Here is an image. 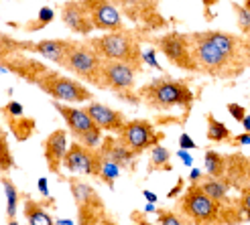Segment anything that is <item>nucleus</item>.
Listing matches in <instances>:
<instances>
[{"mask_svg": "<svg viewBox=\"0 0 250 225\" xmlns=\"http://www.w3.org/2000/svg\"><path fill=\"white\" fill-rule=\"evenodd\" d=\"M187 39L197 73L211 79H238L250 65V37L208 29L187 33Z\"/></svg>", "mask_w": 250, "mask_h": 225, "instance_id": "f257e3e1", "label": "nucleus"}, {"mask_svg": "<svg viewBox=\"0 0 250 225\" xmlns=\"http://www.w3.org/2000/svg\"><path fill=\"white\" fill-rule=\"evenodd\" d=\"M177 213L189 219L191 225H242L246 217L236 207V199L228 203H218L209 199L197 183H189V187L181 193L177 201Z\"/></svg>", "mask_w": 250, "mask_h": 225, "instance_id": "f03ea898", "label": "nucleus"}, {"mask_svg": "<svg viewBox=\"0 0 250 225\" xmlns=\"http://www.w3.org/2000/svg\"><path fill=\"white\" fill-rule=\"evenodd\" d=\"M141 102L153 112H171L175 108H181L185 112V118L189 116L193 108L195 95L189 87L187 79H175L171 75L151 79L148 83L141 85L136 90Z\"/></svg>", "mask_w": 250, "mask_h": 225, "instance_id": "7ed1b4c3", "label": "nucleus"}, {"mask_svg": "<svg viewBox=\"0 0 250 225\" xmlns=\"http://www.w3.org/2000/svg\"><path fill=\"white\" fill-rule=\"evenodd\" d=\"M85 41L104 61H120V63H128L143 71L145 63H143L141 33L124 29L100 37H85Z\"/></svg>", "mask_w": 250, "mask_h": 225, "instance_id": "20e7f679", "label": "nucleus"}, {"mask_svg": "<svg viewBox=\"0 0 250 225\" xmlns=\"http://www.w3.org/2000/svg\"><path fill=\"white\" fill-rule=\"evenodd\" d=\"M35 85L39 87L43 94H47L53 102H63V104H83L92 102V92L85 87V83L78 81L76 77H67L61 75L59 71L45 69L39 77H37Z\"/></svg>", "mask_w": 250, "mask_h": 225, "instance_id": "39448f33", "label": "nucleus"}, {"mask_svg": "<svg viewBox=\"0 0 250 225\" xmlns=\"http://www.w3.org/2000/svg\"><path fill=\"white\" fill-rule=\"evenodd\" d=\"M122 19L130 20L139 33H157L167 29V19L161 15V0H110Z\"/></svg>", "mask_w": 250, "mask_h": 225, "instance_id": "423d86ee", "label": "nucleus"}, {"mask_svg": "<svg viewBox=\"0 0 250 225\" xmlns=\"http://www.w3.org/2000/svg\"><path fill=\"white\" fill-rule=\"evenodd\" d=\"M141 41L151 43L157 51L163 55L171 65H175L181 71L187 73H197V67L191 59V49H189V39H187L185 33L179 31H167L163 35H157V37H148L141 33Z\"/></svg>", "mask_w": 250, "mask_h": 225, "instance_id": "0eeeda50", "label": "nucleus"}, {"mask_svg": "<svg viewBox=\"0 0 250 225\" xmlns=\"http://www.w3.org/2000/svg\"><path fill=\"white\" fill-rule=\"evenodd\" d=\"M102 65H104V59L87 45V41H73L61 67L65 71H69L78 81H85L90 85L100 87Z\"/></svg>", "mask_w": 250, "mask_h": 225, "instance_id": "6e6552de", "label": "nucleus"}, {"mask_svg": "<svg viewBox=\"0 0 250 225\" xmlns=\"http://www.w3.org/2000/svg\"><path fill=\"white\" fill-rule=\"evenodd\" d=\"M141 71L120 61H104L102 65V79H100V90L114 92L120 99L128 104H141L139 95L134 92L136 75Z\"/></svg>", "mask_w": 250, "mask_h": 225, "instance_id": "1a4fd4ad", "label": "nucleus"}, {"mask_svg": "<svg viewBox=\"0 0 250 225\" xmlns=\"http://www.w3.org/2000/svg\"><path fill=\"white\" fill-rule=\"evenodd\" d=\"M51 104L61 114V118L65 120L73 140L87 146V148H98L100 140H102V130H100L92 122V118L85 114V110L76 108L71 104H63V102H53V99H51Z\"/></svg>", "mask_w": 250, "mask_h": 225, "instance_id": "9d476101", "label": "nucleus"}, {"mask_svg": "<svg viewBox=\"0 0 250 225\" xmlns=\"http://www.w3.org/2000/svg\"><path fill=\"white\" fill-rule=\"evenodd\" d=\"M116 138L126 148H130L136 156H139L151 146L163 142L165 132L157 130L151 120L136 118V120H126L124 122V126L118 130Z\"/></svg>", "mask_w": 250, "mask_h": 225, "instance_id": "9b49d317", "label": "nucleus"}, {"mask_svg": "<svg viewBox=\"0 0 250 225\" xmlns=\"http://www.w3.org/2000/svg\"><path fill=\"white\" fill-rule=\"evenodd\" d=\"M61 169H65L69 174H85V177H98V169H100V152L98 148H87L80 142L73 140L67 150Z\"/></svg>", "mask_w": 250, "mask_h": 225, "instance_id": "f8f14e48", "label": "nucleus"}, {"mask_svg": "<svg viewBox=\"0 0 250 225\" xmlns=\"http://www.w3.org/2000/svg\"><path fill=\"white\" fill-rule=\"evenodd\" d=\"M83 6L90 12V19L96 31H124V19L118 12V8L110 2V0H82Z\"/></svg>", "mask_w": 250, "mask_h": 225, "instance_id": "ddd939ff", "label": "nucleus"}, {"mask_svg": "<svg viewBox=\"0 0 250 225\" xmlns=\"http://www.w3.org/2000/svg\"><path fill=\"white\" fill-rule=\"evenodd\" d=\"M73 41L69 39H43V41H22V53H35L55 65H63Z\"/></svg>", "mask_w": 250, "mask_h": 225, "instance_id": "4468645a", "label": "nucleus"}, {"mask_svg": "<svg viewBox=\"0 0 250 225\" xmlns=\"http://www.w3.org/2000/svg\"><path fill=\"white\" fill-rule=\"evenodd\" d=\"M59 17L71 33H78L82 37H90L96 31L92 24V19H90V12H87L82 0H67V2H63L61 4Z\"/></svg>", "mask_w": 250, "mask_h": 225, "instance_id": "2eb2a0df", "label": "nucleus"}, {"mask_svg": "<svg viewBox=\"0 0 250 225\" xmlns=\"http://www.w3.org/2000/svg\"><path fill=\"white\" fill-rule=\"evenodd\" d=\"M224 181L232 191H242L250 187V160L242 152L226 154V169H224Z\"/></svg>", "mask_w": 250, "mask_h": 225, "instance_id": "dca6fc26", "label": "nucleus"}, {"mask_svg": "<svg viewBox=\"0 0 250 225\" xmlns=\"http://www.w3.org/2000/svg\"><path fill=\"white\" fill-rule=\"evenodd\" d=\"M83 110L100 130L110 132V134H118V130L124 126V122H126V116H124L120 110H114V108L100 104V102H90Z\"/></svg>", "mask_w": 250, "mask_h": 225, "instance_id": "f3484780", "label": "nucleus"}, {"mask_svg": "<svg viewBox=\"0 0 250 225\" xmlns=\"http://www.w3.org/2000/svg\"><path fill=\"white\" fill-rule=\"evenodd\" d=\"M98 152L106 156L108 160H112L114 165L122 170V169H126V170H136V154L132 152L130 148L124 146L114 134H110V136H104L102 140H100L98 144Z\"/></svg>", "mask_w": 250, "mask_h": 225, "instance_id": "a211bd4d", "label": "nucleus"}, {"mask_svg": "<svg viewBox=\"0 0 250 225\" xmlns=\"http://www.w3.org/2000/svg\"><path fill=\"white\" fill-rule=\"evenodd\" d=\"M65 150H67V130H63V128L53 130L45 138L43 154H45V162H47L49 172H53V174L61 172V162H63Z\"/></svg>", "mask_w": 250, "mask_h": 225, "instance_id": "6ab92c4d", "label": "nucleus"}, {"mask_svg": "<svg viewBox=\"0 0 250 225\" xmlns=\"http://www.w3.org/2000/svg\"><path fill=\"white\" fill-rule=\"evenodd\" d=\"M0 65H2L6 71L19 75V77H22L24 81H29V83H35V81H37V77H39V75H41L45 69H49L47 65H43V63H41V61L31 59V57L22 55V53H15V55H10V57H8V59H4Z\"/></svg>", "mask_w": 250, "mask_h": 225, "instance_id": "aec40b11", "label": "nucleus"}, {"mask_svg": "<svg viewBox=\"0 0 250 225\" xmlns=\"http://www.w3.org/2000/svg\"><path fill=\"white\" fill-rule=\"evenodd\" d=\"M49 207H55V201L51 197L37 201L29 195H22V215L27 219V225H55L53 217L47 211Z\"/></svg>", "mask_w": 250, "mask_h": 225, "instance_id": "412c9836", "label": "nucleus"}, {"mask_svg": "<svg viewBox=\"0 0 250 225\" xmlns=\"http://www.w3.org/2000/svg\"><path fill=\"white\" fill-rule=\"evenodd\" d=\"M69 183V191L73 195V201H76V207H92V209H106L104 199L98 195V191L90 183H85L78 177L67 179Z\"/></svg>", "mask_w": 250, "mask_h": 225, "instance_id": "4be33fe9", "label": "nucleus"}, {"mask_svg": "<svg viewBox=\"0 0 250 225\" xmlns=\"http://www.w3.org/2000/svg\"><path fill=\"white\" fill-rule=\"evenodd\" d=\"M197 185H199V189H202L209 199H214V201H218V203L232 201V197H230L232 189H230L228 183L224 181L222 177L216 179V177H208V174H204V177L197 181Z\"/></svg>", "mask_w": 250, "mask_h": 225, "instance_id": "5701e85b", "label": "nucleus"}, {"mask_svg": "<svg viewBox=\"0 0 250 225\" xmlns=\"http://www.w3.org/2000/svg\"><path fill=\"white\" fill-rule=\"evenodd\" d=\"M6 120V128L10 130V134L15 136L19 142H27L33 138V134L37 132V122L35 118L29 116H4Z\"/></svg>", "mask_w": 250, "mask_h": 225, "instance_id": "b1692460", "label": "nucleus"}, {"mask_svg": "<svg viewBox=\"0 0 250 225\" xmlns=\"http://www.w3.org/2000/svg\"><path fill=\"white\" fill-rule=\"evenodd\" d=\"M146 170H148V174H151V172H169V170H173L171 152H169V150L163 144L151 146V154H148Z\"/></svg>", "mask_w": 250, "mask_h": 225, "instance_id": "393cba45", "label": "nucleus"}, {"mask_svg": "<svg viewBox=\"0 0 250 225\" xmlns=\"http://www.w3.org/2000/svg\"><path fill=\"white\" fill-rule=\"evenodd\" d=\"M206 122H208V140L209 142H216V144H222V142H230L232 138V132L228 130V126L224 122H220L214 114H208L206 116Z\"/></svg>", "mask_w": 250, "mask_h": 225, "instance_id": "a878e982", "label": "nucleus"}, {"mask_svg": "<svg viewBox=\"0 0 250 225\" xmlns=\"http://www.w3.org/2000/svg\"><path fill=\"white\" fill-rule=\"evenodd\" d=\"M204 162H206V174L208 177H224V169H226V154L218 152V150L208 148L204 154Z\"/></svg>", "mask_w": 250, "mask_h": 225, "instance_id": "bb28decb", "label": "nucleus"}, {"mask_svg": "<svg viewBox=\"0 0 250 225\" xmlns=\"http://www.w3.org/2000/svg\"><path fill=\"white\" fill-rule=\"evenodd\" d=\"M0 183H2L4 195H6V215H8V219H15L17 217V209H19V201H21V193L17 189V185L6 177V172H2Z\"/></svg>", "mask_w": 250, "mask_h": 225, "instance_id": "cd10ccee", "label": "nucleus"}, {"mask_svg": "<svg viewBox=\"0 0 250 225\" xmlns=\"http://www.w3.org/2000/svg\"><path fill=\"white\" fill-rule=\"evenodd\" d=\"M118 174H120V169L114 165V162L100 154V169H98V177L96 179L100 183H104L108 189H114V183L118 179Z\"/></svg>", "mask_w": 250, "mask_h": 225, "instance_id": "c85d7f7f", "label": "nucleus"}, {"mask_svg": "<svg viewBox=\"0 0 250 225\" xmlns=\"http://www.w3.org/2000/svg\"><path fill=\"white\" fill-rule=\"evenodd\" d=\"M53 19H55V10H53V8H49V6H43V8L39 10V17L33 19V20H29V22H24V24H22V29L27 31V33L41 31V29L47 27V24H51Z\"/></svg>", "mask_w": 250, "mask_h": 225, "instance_id": "c756f323", "label": "nucleus"}, {"mask_svg": "<svg viewBox=\"0 0 250 225\" xmlns=\"http://www.w3.org/2000/svg\"><path fill=\"white\" fill-rule=\"evenodd\" d=\"M15 53H22V41L15 39V37H10L6 33H0V63Z\"/></svg>", "mask_w": 250, "mask_h": 225, "instance_id": "7c9ffc66", "label": "nucleus"}, {"mask_svg": "<svg viewBox=\"0 0 250 225\" xmlns=\"http://www.w3.org/2000/svg\"><path fill=\"white\" fill-rule=\"evenodd\" d=\"M10 169H15V156L10 152L4 128H0V172H8Z\"/></svg>", "mask_w": 250, "mask_h": 225, "instance_id": "2f4dec72", "label": "nucleus"}, {"mask_svg": "<svg viewBox=\"0 0 250 225\" xmlns=\"http://www.w3.org/2000/svg\"><path fill=\"white\" fill-rule=\"evenodd\" d=\"M157 213V225H191L189 219H185L181 213L173 209H155Z\"/></svg>", "mask_w": 250, "mask_h": 225, "instance_id": "473e14b6", "label": "nucleus"}, {"mask_svg": "<svg viewBox=\"0 0 250 225\" xmlns=\"http://www.w3.org/2000/svg\"><path fill=\"white\" fill-rule=\"evenodd\" d=\"M232 8L236 12V20H238V29L244 37H250V8L238 4V2H232Z\"/></svg>", "mask_w": 250, "mask_h": 225, "instance_id": "72a5a7b5", "label": "nucleus"}, {"mask_svg": "<svg viewBox=\"0 0 250 225\" xmlns=\"http://www.w3.org/2000/svg\"><path fill=\"white\" fill-rule=\"evenodd\" d=\"M238 199H236V207H238V211L246 217V221L250 219V187H246V189L238 191Z\"/></svg>", "mask_w": 250, "mask_h": 225, "instance_id": "f704fd0d", "label": "nucleus"}, {"mask_svg": "<svg viewBox=\"0 0 250 225\" xmlns=\"http://www.w3.org/2000/svg\"><path fill=\"white\" fill-rule=\"evenodd\" d=\"M2 114H4V116H22V114H24V108H22V104H19V102H8V104L2 108Z\"/></svg>", "mask_w": 250, "mask_h": 225, "instance_id": "c9c22d12", "label": "nucleus"}, {"mask_svg": "<svg viewBox=\"0 0 250 225\" xmlns=\"http://www.w3.org/2000/svg\"><path fill=\"white\" fill-rule=\"evenodd\" d=\"M220 2V0H202V6H204V19L208 20V22H211L214 20V6Z\"/></svg>", "mask_w": 250, "mask_h": 225, "instance_id": "e433bc0d", "label": "nucleus"}, {"mask_svg": "<svg viewBox=\"0 0 250 225\" xmlns=\"http://www.w3.org/2000/svg\"><path fill=\"white\" fill-rule=\"evenodd\" d=\"M228 112L232 114V118L238 120V122H242V118L246 116V108L240 104H228Z\"/></svg>", "mask_w": 250, "mask_h": 225, "instance_id": "4c0bfd02", "label": "nucleus"}, {"mask_svg": "<svg viewBox=\"0 0 250 225\" xmlns=\"http://www.w3.org/2000/svg\"><path fill=\"white\" fill-rule=\"evenodd\" d=\"M230 146H248L250 144V132H244V134H238V136H232Z\"/></svg>", "mask_w": 250, "mask_h": 225, "instance_id": "58836bf2", "label": "nucleus"}, {"mask_svg": "<svg viewBox=\"0 0 250 225\" xmlns=\"http://www.w3.org/2000/svg\"><path fill=\"white\" fill-rule=\"evenodd\" d=\"M179 146H181V150H193L195 148V142H193V138H191V136L189 134H181L179 136Z\"/></svg>", "mask_w": 250, "mask_h": 225, "instance_id": "ea45409f", "label": "nucleus"}, {"mask_svg": "<svg viewBox=\"0 0 250 225\" xmlns=\"http://www.w3.org/2000/svg\"><path fill=\"white\" fill-rule=\"evenodd\" d=\"M130 219L134 221V225H153L151 221L146 219V213H145V211H134V213L130 215Z\"/></svg>", "mask_w": 250, "mask_h": 225, "instance_id": "a19ab883", "label": "nucleus"}, {"mask_svg": "<svg viewBox=\"0 0 250 225\" xmlns=\"http://www.w3.org/2000/svg\"><path fill=\"white\" fill-rule=\"evenodd\" d=\"M183 187H185V181H183V177H181V179L177 181V185H175L173 189L169 191V195H167V197H169V199H175L177 195H181V193H183Z\"/></svg>", "mask_w": 250, "mask_h": 225, "instance_id": "79ce46f5", "label": "nucleus"}, {"mask_svg": "<svg viewBox=\"0 0 250 225\" xmlns=\"http://www.w3.org/2000/svg\"><path fill=\"white\" fill-rule=\"evenodd\" d=\"M145 61H146V63H151L155 69H161V65L157 63V59H155V49H151V51H148L146 55L143 53V63H145Z\"/></svg>", "mask_w": 250, "mask_h": 225, "instance_id": "37998d69", "label": "nucleus"}, {"mask_svg": "<svg viewBox=\"0 0 250 225\" xmlns=\"http://www.w3.org/2000/svg\"><path fill=\"white\" fill-rule=\"evenodd\" d=\"M96 225H120V223H118L116 219H112V217L108 215V211H106V213L98 219V223H96Z\"/></svg>", "mask_w": 250, "mask_h": 225, "instance_id": "c03bdc74", "label": "nucleus"}, {"mask_svg": "<svg viewBox=\"0 0 250 225\" xmlns=\"http://www.w3.org/2000/svg\"><path fill=\"white\" fill-rule=\"evenodd\" d=\"M179 158L183 160V165H187V167H191V162H193V158L189 156V154H187V150H179Z\"/></svg>", "mask_w": 250, "mask_h": 225, "instance_id": "a18cd8bd", "label": "nucleus"}, {"mask_svg": "<svg viewBox=\"0 0 250 225\" xmlns=\"http://www.w3.org/2000/svg\"><path fill=\"white\" fill-rule=\"evenodd\" d=\"M202 177H204V172L199 170V169H193V170H191V174H189V181H191V183H197Z\"/></svg>", "mask_w": 250, "mask_h": 225, "instance_id": "49530a36", "label": "nucleus"}, {"mask_svg": "<svg viewBox=\"0 0 250 225\" xmlns=\"http://www.w3.org/2000/svg\"><path fill=\"white\" fill-rule=\"evenodd\" d=\"M39 191H41V195H45V197L49 195V191H47V181H45V179L39 181Z\"/></svg>", "mask_w": 250, "mask_h": 225, "instance_id": "de8ad7c7", "label": "nucleus"}, {"mask_svg": "<svg viewBox=\"0 0 250 225\" xmlns=\"http://www.w3.org/2000/svg\"><path fill=\"white\" fill-rule=\"evenodd\" d=\"M143 195L146 197V201H148V203H157V195H155V193H151V191H145Z\"/></svg>", "mask_w": 250, "mask_h": 225, "instance_id": "09e8293b", "label": "nucleus"}, {"mask_svg": "<svg viewBox=\"0 0 250 225\" xmlns=\"http://www.w3.org/2000/svg\"><path fill=\"white\" fill-rule=\"evenodd\" d=\"M240 124L244 126V130H246V132H250V116H248V112H246V116L242 118V122H240Z\"/></svg>", "mask_w": 250, "mask_h": 225, "instance_id": "8fccbe9b", "label": "nucleus"}, {"mask_svg": "<svg viewBox=\"0 0 250 225\" xmlns=\"http://www.w3.org/2000/svg\"><path fill=\"white\" fill-rule=\"evenodd\" d=\"M8 225H19V223H17V219H8Z\"/></svg>", "mask_w": 250, "mask_h": 225, "instance_id": "3c124183", "label": "nucleus"}]
</instances>
